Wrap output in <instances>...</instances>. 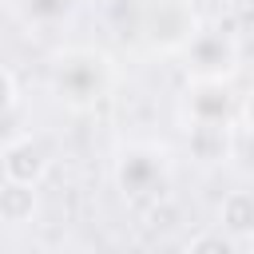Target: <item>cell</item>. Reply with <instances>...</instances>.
Instances as JSON below:
<instances>
[{"mask_svg":"<svg viewBox=\"0 0 254 254\" xmlns=\"http://www.w3.org/2000/svg\"><path fill=\"white\" fill-rule=\"evenodd\" d=\"M56 91L71 107H91L107 91V60L99 52L75 48L56 60Z\"/></svg>","mask_w":254,"mask_h":254,"instance_id":"1","label":"cell"},{"mask_svg":"<svg viewBox=\"0 0 254 254\" xmlns=\"http://www.w3.org/2000/svg\"><path fill=\"white\" fill-rule=\"evenodd\" d=\"M183 56H187V71L198 83H222L238 67V40L222 28H202L190 36Z\"/></svg>","mask_w":254,"mask_h":254,"instance_id":"2","label":"cell"},{"mask_svg":"<svg viewBox=\"0 0 254 254\" xmlns=\"http://www.w3.org/2000/svg\"><path fill=\"white\" fill-rule=\"evenodd\" d=\"M115 183L131 202H147L167 187V155L159 147H127L115 167Z\"/></svg>","mask_w":254,"mask_h":254,"instance_id":"3","label":"cell"},{"mask_svg":"<svg viewBox=\"0 0 254 254\" xmlns=\"http://www.w3.org/2000/svg\"><path fill=\"white\" fill-rule=\"evenodd\" d=\"M143 32L159 48H187L190 36L198 32V24L183 0H159L151 12H143Z\"/></svg>","mask_w":254,"mask_h":254,"instance_id":"4","label":"cell"},{"mask_svg":"<svg viewBox=\"0 0 254 254\" xmlns=\"http://www.w3.org/2000/svg\"><path fill=\"white\" fill-rule=\"evenodd\" d=\"M0 167H4V179H8V183H28V187H36V183L48 175V167H52V147H48L40 135H24V139H16V143L4 151Z\"/></svg>","mask_w":254,"mask_h":254,"instance_id":"5","label":"cell"},{"mask_svg":"<svg viewBox=\"0 0 254 254\" xmlns=\"http://www.w3.org/2000/svg\"><path fill=\"white\" fill-rule=\"evenodd\" d=\"M187 147H190V159H198V163H222V159H230L234 139H230L226 123H190Z\"/></svg>","mask_w":254,"mask_h":254,"instance_id":"6","label":"cell"},{"mask_svg":"<svg viewBox=\"0 0 254 254\" xmlns=\"http://www.w3.org/2000/svg\"><path fill=\"white\" fill-rule=\"evenodd\" d=\"M187 111H190V123H230L234 103L226 83H198L187 99Z\"/></svg>","mask_w":254,"mask_h":254,"instance_id":"7","label":"cell"},{"mask_svg":"<svg viewBox=\"0 0 254 254\" xmlns=\"http://www.w3.org/2000/svg\"><path fill=\"white\" fill-rule=\"evenodd\" d=\"M218 226L230 238H250L254 234V190H230L218 206Z\"/></svg>","mask_w":254,"mask_h":254,"instance_id":"8","label":"cell"},{"mask_svg":"<svg viewBox=\"0 0 254 254\" xmlns=\"http://www.w3.org/2000/svg\"><path fill=\"white\" fill-rule=\"evenodd\" d=\"M32 214H36V187H28V183H8V179H4V187H0V222L20 226V222H28Z\"/></svg>","mask_w":254,"mask_h":254,"instance_id":"9","label":"cell"},{"mask_svg":"<svg viewBox=\"0 0 254 254\" xmlns=\"http://www.w3.org/2000/svg\"><path fill=\"white\" fill-rule=\"evenodd\" d=\"M20 16L36 28H56L67 20V12L75 8V0H16Z\"/></svg>","mask_w":254,"mask_h":254,"instance_id":"10","label":"cell"},{"mask_svg":"<svg viewBox=\"0 0 254 254\" xmlns=\"http://www.w3.org/2000/svg\"><path fill=\"white\" fill-rule=\"evenodd\" d=\"M187 254H234V242H230L222 230H202V234L187 246Z\"/></svg>","mask_w":254,"mask_h":254,"instance_id":"11","label":"cell"},{"mask_svg":"<svg viewBox=\"0 0 254 254\" xmlns=\"http://www.w3.org/2000/svg\"><path fill=\"white\" fill-rule=\"evenodd\" d=\"M8 103H12V79H8V71L0 67V115L8 111Z\"/></svg>","mask_w":254,"mask_h":254,"instance_id":"12","label":"cell"},{"mask_svg":"<svg viewBox=\"0 0 254 254\" xmlns=\"http://www.w3.org/2000/svg\"><path fill=\"white\" fill-rule=\"evenodd\" d=\"M242 115H246V123H250V131H254V91L246 95V103H242Z\"/></svg>","mask_w":254,"mask_h":254,"instance_id":"13","label":"cell"},{"mask_svg":"<svg viewBox=\"0 0 254 254\" xmlns=\"http://www.w3.org/2000/svg\"><path fill=\"white\" fill-rule=\"evenodd\" d=\"M56 254H83V250H56Z\"/></svg>","mask_w":254,"mask_h":254,"instance_id":"14","label":"cell"},{"mask_svg":"<svg viewBox=\"0 0 254 254\" xmlns=\"http://www.w3.org/2000/svg\"><path fill=\"white\" fill-rule=\"evenodd\" d=\"M107 4H111V0H107Z\"/></svg>","mask_w":254,"mask_h":254,"instance_id":"15","label":"cell"}]
</instances>
